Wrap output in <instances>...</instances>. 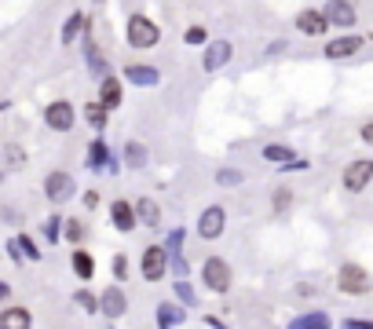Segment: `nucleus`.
Wrapping results in <instances>:
<instances>
[{"mask_svg": "<svg viewBox=\"0 0 373 329\" xmlns=\"http://www.w3.org/2000/svg\"><path fill=\"white\" fill-rule=\"evenodd\" d=\"M202 278L212 293H227L231 289V267H227V260L224 256H209L205 260V267H202Z\"/></svg>", "mask_w": 373, "mask_h": 329, "instance_id": "nucleus-1", "label": "nucleus"}, {"mask_svg": "<svg viewBox=\"0 0 373 329\" xmlns=\"http://www.w3.org/2000/svg\"><path fill=\"white\" fill-rule=\"evenodd\" d=\"M337 285L348 296H366L369 293V275L359 267V263H344L340 275H337Z\"/></svg>", "mask_w": 373, "mask_h": 329, "instance_id": "nucleus-2", "label": "nucleus"}, {"mask_svg": "<svg viewBox=\"0 0 373 329\" xmlns=\"http://www.w3.org/2000/svg\"><path fill=\"white\" fill-rule=\"evenodd\" d=\"M158 26H154L150 18H143V15H136L128 22V44L132 48H154V44H158Z\"/></svg>", "mask_w": 373, "mask_h": 329, "instance_id": "nucleus-3", "label": "nucleus"}, {"mask_svg": "<svg viewBox=\"0 0 373 329\" xmlns=\"http://www.w3.org/2000/svg\"><path fill=\"white\" fill-rule=\"evenodd\" d=\"M224 227H227V212L219 209V205L205 209L202 219H197V234H202V238H219V234H224Z\"/></svg>", "mask_w": 373, "mask_h": 329, "instance_id": "nucleus-4", "label": "nucleus"}, {"mask_svg": "<svg viewBox=\"0 0 373 329\" xmlns=\"http://www.w3.org/2000/svg\"><path fill=\"white\" fill-rule=\"evenodd\" d=\"M369 180H373V165L369 161H351L344 168V190H351V194H359Z\"/></svg>", "mask_w": 373, "mask_h": 329, "instance_id": "nucleus-5", "label": "nucleus"}, {"mask_svg": "<svg viewBox=\"0 0 373 329\" xmlns=\"http://www.w3.org/2000/svg\"><path fill=\"white\" fill-rule=\"evenodd\" d=\"M165 271H168V253L158 249V246H150V249L143 253V278H147V282H158Z\"/></svg>", "mask_w": 373, "mask_h": 329, "instance_id": "nucleus-6", "label": "nucleus"}, {"mask_svg": "<svg viewBox=\"0 0 373 329\" xmlns=\"http://www.w3.org/2000/svg\"><path fill=\"white\" fill-rule=\"evenodd\" d=\"M44 194H48V202H70L74 180H70L66 172H52L48 180H44Z\"/></svg>", "mask_w": 373, "mask_h": 329, "instance_id": "nucleus-7", "label": "nucleus"}, {"mask_svg": "<svg viewBox=\"0 0 373 329\" xmlns=\"http://www.w3.org/2000/svg\"><path fill=\"white\" fill-rule=\"evenodd\" d=\"M44 117H48V125L55 128V132H70L74 128V106L70 103H52L48 110H44Z\"/></svg>", "mask_w": 373, "mask_h": 329, "instance_id": "nucleus-8", "label": "nucleus"}, {"mask_svg": "<svg viewBox=\"0 0 373 329\" xmlns=\"http://www.w3.org/2000/svg\"><path fill=\"white\" fill-rule=\"evenodd\" d=\"M322 18H326V26H351V22H355V8L337 0V4H329L322 11Z\"/></svg>", "mask_w": 373, "mask_h": 329, "instance_id": "nucleus-9", "label": "nucleus"}, {"mask_svg": "<svg viewBox=\"0 0 373 329\" xmlns=\"http://www.w3.org/2000/svg\"><path fill=\"white\" fill-rule=\"evenodd\" d=\"M359 48H362L359 37H337V40L326 44V55H329V59H348V55H355Z\"/></svg>", "mask_w": 373, "mask_h": 329, "instance_id": "nucleus-10", "label": "nucleus"}, {"mask_svg": "<svg viewBox=\"0 0 373 329\" xmlns=\"http://www.w3.org/2000/svg\"><path fill=\"white\" fill-rule=\"evenodd\" d=\"M297 26H300V33H307V37H319V33H326V18H322V11H300L297 15Z\"/></svg>", "mask_w": 373, "mask_h": 329, "instance_id": "nucleus-11", "label": "nucleus"}, {"mask_svg": "<svg viewBox=\"0 0 373 329\" xmlns=\"http://www.w3.org/2000/svg\"><path fill=\"white\" fill-rule=\"evenodd\" d=\"M33 318L26 307H8V311H0V329H30Z\"/></svg>", "mask_w": 373, "mask_h": 329, "instance_id": "nucleus-12", "label": "nucleus"}, {"mask_svg": "<svg viewBox=\"0 0 373 329\" xmlns=\"http://www.w3.org/2000/svg\"><path fill=\"white\" fill-rule=\"evenodd\" d=\"M117 103H121V84H117V77H106L99 84V106L103 110H114Z\"/></svg>", "mask_w": 373, "mask_h": 329, "instance_id": "nucleus-13", "label": "nucleus"}, {"mask_svg": "<svg viewBox=\"0 0 373 329\" xmlns=\"http://www.w3.org/2000/svg\"><path fill=\"white\" fill-rule=\"evenodd\" d=\"M227 59H231V44H227V40L209 44V52H205V70H219Z\"/></svg>", "mask_w": 373, "mask_h": 329, "instance_id": "nucleus-14", "label": "nucleus"}, {"mask_svg": "<svg viewBox=\"0 0 373 329\" xmlns=\"http://www.w3.org/2000/svg\"><path fill=\"white\" fill-rule=\"evenodd\" d=\"M103 311H106L110 318H121V315H125V293H121V289H106V293H103Z\"/></svg>", "mask_w": 373, "mask_h": 329, "instance_id": "nucleus-15", "label": "nucleus"}, {"mask_svg": "<svg viewBox=\"0 0 373 329\" xmlns=\"http://www.w3.org/2000/svg\"><path fill=\"white\" fill-rule=\"evenodd\" d=\"M132 216H139L147 227H158V219H161L158 202H150V197H139V205H136V212H132Z\"/></svg>", "mask_w": 373, "mask_h": 329, "instance_id": "nucleus-16", "label": "nucleus"}, {"mask_svg": "<svg viewBox=\"0 0 373 329\" xmlns=\"http://www.w3.org/2000/svg\"><path fill=\"white\" fill-rule=\"evenodd\" d=\"M114 224H117V231H132L136 227V216H132V205L128 202H114Z\"/></svg>", "mask_w": 373, "mask_h": 329, "instance_id": "nucleus-17", "label": "nucleus"}, {"mask_svg": "<svg viewBox=\"0 0 373 329\" xmlns=\"http://www.w3.org/2000/svg\"><path fill=\"white\" fill-rule=\"evenodd\" d=\"M128 81H136V84H158V70H150V66H128Z\"/></svg>", "mask_w": 373, "mask_h": 329, "instance_id": "nucleus-18", "label": "nucleus"}, {"mask_svg": "<svg viewBox=\"0 0 373 329\" xmlns=\"http://www.w3.org/2000/svg\"><path fill=\"white\" fill-rule=\"evenodd\" d=\"M74 275H77V278H92V275H96V263H92V256H88L84 249L74 253Z\"/></svg>", "mask_w": 373, "mask_h": 329, "instance_id": "nucleus-19", "label": "nucleus"}, {"mask_svg": "<svg viewBox=\"0 0 373 329\" xmlns=\"http://www.w3.org/2000/svg\"><path fill=\"white\" fill-rule=\"evenodd\" d=\"M158 318H161V329H172V325L183 322V311H180L176 304H161V307H158Z\"/></svg>", "mask_w": 373, "mask_h": 329, "instance_id": "nucleus-20", "label": "nucleus"}, {"mask_svg": "<svg viewBox=\"0 0 373 329\" xmlns=\"http://www.w3.org/2000/svg\"><path fill=\"white\" fill-rule=\"evenodd\" d=\"M88 26V18L84 15H70V22H66V30H62V44H74V37Z\"/></svg>", "mask_w": 373, "mask_h": 329, "instance_id": "nucleus-21", "label": "nucleus"}, {"mask_svg": "<svg viewBox=\"0 0 373 329\" xmlns=\"http://www.w3.org/2000/svg\"><path fill=\"white\" fill-rule=\"evenodd\" d=\"M88 161H92V165H96V168H99V165H103V168H110V172H114V158H110V154H106V146H103V143H99V139H96V143H92V158H88Z\"/></svg>", "mask_w": 373, "mask_h": 329, "instance_id": "nucleus-22", "label": "nucleus"}, {"mask_svg": "<svg viewBox=\"0 0 373 329\" xmlns=\"http://www.w3.org/2000/svg\"><path fill=\"white\" fill-rule=\"evenodd\" d=\"M84 117H88V125H92V128H103L106 125V110L99 103H88L84 106Z\"/></svg>", "mask_w": 373, "mask_h": 329, "instance_id": "nucleus-23", "label": "nucleus"}, {"mask_svg": "<svg viewBox=\"0 0 373 329\" xmlns=\"http://www.w3.org/2000/svg\"><path fill=\"white\" fill-rule=\"evenodd\" d=\"M84 224H81V219H66V238H70L74 241V246H81V241H84Z\"/></svg>", "mask_w": 373, "mask_h": 329, "instance_id": "nucleus-24", "label": "nucleus"}, {"mask_svg": "<svg viewBox=\"0 0 373 329\" xmlns=\"http://www.w3.org/2000/svg\"><path fill=\"white\" fill-rule=\"evenodd\" d=\"M125 158H128V168H139V165L147 161V150H143L139 143H128V154H125Z\"/></svg>", "mask_w": 373, "mask_h": 329, "instance_id": "nucleus-25", "label": "nucleus"}, {"mask_svg": "<svg viewBox=\"0 0 373 329\" xmlns=\"http://www.w3.org/2000/svg\"><path fill=\"white\" fill-rule=\"evenodd\" d=\"M293 329H329V322H326V315H307V318L297 322Z\"/></svg>", "mask_w": 373, "mask_h": 329, "instance_id": "nucleus-26", "label": "nucleus"}, {"mask_svg": "<svg viewBox=\"0 0 373 329\" xmlns=\"http://www.w3.org/2000/svg\"><path fill=\"white\" fill-rule=\"evenodd\" d=\"M263 158H268V161H289V150H282V146H268V150H263Z\"/></svg>", "mask_w": 373, "mask_h": 329, "instance_id": "nucleus-27", "label": "nucleus"}, {"mask_svg": "<svg viewBox=\"0 0 373 329\" xmlns=\"http://www.w3.org/2000/svg\"><path fill=\"white\" fill-rule=\"evenodd\" d=\"M289 202H293V194H289V190H275V209H278V212L289 205Z\"/></svg>", "mask_w": 373, "mask_h": 329, "instance_id": "nucleus-28", "label": "nucleus"}, {"mask_svg": "<svg viewBox=\"0 0 373 329\" xmlns=\"http://www.w3.org/2000/svg\"><path fill=\"white\" fill-rule=\"evenodd\" d=\"M77 304L84 307V311H96V296L92 293H77Z\"/></svg>", "mask_w": 373, "mask_h": 329, "instance_id": "nucleus-29", "label": "nucleus"}, {"mask_svg": "<svg viewBox=\"0 0 373 329\" xmlns=\"http://www.w3.org/2000/svg\"><path fill=\"white\" fill-rule=\"evenodd\" d=\"M8 161L11 165H22V161H26V154H22L18 146H8Z\"/></svg>", "mask_w": 373, "mask_h": 329, "instance_id": "nucleus-30", "label": "nucleus"}, {"mask_svg": "<svg viewBox=\"0 0 373 329\" xmlns=\"http://www.w3.org/2000/svg\"><path fill=\"white\" fill-rule=\"evenodd\" d=\"M216 180H219V183H224V187H227V183H238V180H241V175H238V172H219V175H216Z\"/></svg>", "mask_w": 373, "mask_h": 329, "instance_id": "nucleus-31", "label": "nucleus"}, {"mask_svg": "<svg viewBox=\"0 0 373 329\" xmlns=\"http://www.w3.org/2000/svg\"><path fill=\"white\" fill-rule=\"evenodd\" d=\"M44 234H48V241L59 238V219H48V227H44Z\"/></svg>", "mask_w": 373, "mask_h": 329, "instance_id": "nucleus-32", "label": "nucleus"}, {"mask_svg": "<svg viewBox=\"0 0 373 329\" xmlns=\"http://www.w3.org/2000/svg\"><path fill=\"white\" fill-rule=\"evenodd\" d=\"M187 40H190V44H197V40H205V30H202V26H194V30H187Z\"/></svg>", "mask_w": 373, "mask_h": 329, "instance_id": "nucleus-33", "label": "nucleus"}, {"mask_svg": "<svg viewBox=\"0 0 373 329\" xmlns=\"http://www.w3.org/2000/svg\"><path fill=\"white\" fill-rule=\"evenodd\" d=\"M176 289H180V300H187V304L194 300V293H190V285H187V282H180V285H176Z\"/></svg>", "mask_w": 373, "mask_h": 329, "instance_id": "nucleus-34", "label": "nucleus"}, {"mask_svg": "<svg viewBox=\"0 0 373 329\" xmlns=\"http://www.w3.org/2000/svg\"><path fill=\"white\" fill-rule=\"evenodd\" d=\"M84 205H88V209H96V205H99V194H96V190H88V194H84Z\"/></svg>", "mask_w": 373, "mask_h": 329, "instance_id": "nucleus-35", "label": "nucleus"}, {"mask_svg": "<svg viewBox=\"0 0 373 329\" xmlns=\"http://www.w3.org/2000/svg\"><path fill=\"white\" fill-rule=\"evenodd\" d=\"M114 271H117V275H121V278H125V275H128V263H125V256H117V260H114Z\"/></svg>", "mask_w": 373, "mask_h": 329, "instance_id": "nucleus-36", "label": "nucleus"}, {"mask_svg": "<svg viewBox=\"0 0 373 329\" xmlns=\"http://www.w3.org/2000/svg\"><path fill=\"white\" fill-rule=\"evenodd\" d=\"M344 329H373L369 322H344Z\"/></svg>", "mask_w": 373, "mask_h": 329, "instance_id": "nucleus-37", "label": "nucleus"}, {"mask_svg": "<svg viewBox=\"0 0 373 329\" xmlns=\"http://www.w3.org/2000/svg\"><path fill=\"white\" fill-rule=\"evenodd\" d=\"M8 293H11V289H8V282H0V304L8 300Z\"/></svg>", "mask_w": 373, "mask_h": 329, "instance_id": "nucleus-38", "label": "nucleus"}]
</instances>
